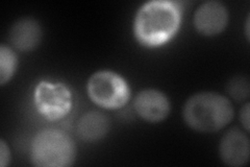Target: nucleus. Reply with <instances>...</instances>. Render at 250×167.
Here are the masks:
<instances>
[{"label": "nucleus", "mask_w": 250, "mask_h": 167, "mask_svg": "<svg viewBox=\"0 0 250 167\" xmlns=\"http://www.w3.org/2000/svg\"><path fill=\"white\" fill-rule=\"evenodd\" d=\"M182 7L178 2L153 0L141 5L134 20V35L145 47H158L170 41L179 29Z\"/></svg>", "instance_id": "nucleus-1"}, {"label": "nucleus", "mask_w": 250, "mask_h": 167, "mask_svg": "<svg viewBox=\"0 0 250 167\" xmlns=\"http://www.w3.org/2000/svg\"><path fill=\"white\" fill-rule=\"evenodd\" d=\"M233 116L231 101L224 95L212 91L193 94L183 108L186 124L199 133L220 131L231 122Z\"/></svg>", "instance_id": "nucleus-2"}, {"label": "nucleus", "mask_w": 250, "mask_h": 167, "mask_svg": "<svg viewBox=\"0 0 250 167\" xmlns=\"http://www.w3.org/2000/svg\"><path fill=\"white\" fill-rule=\"evenodd\" d=\"M30 161L37 167H69L76 158V145L64 131L44 129L30 143Z\"/></svg>", "instance_id": "nucleus-3"}, {"label": "nucleus", "mask_w": 250, "mask_h": 167, "mask_svg": "<svg viewBox=\"0 0 250 167\" xmlns=\"http://www.w3.org/2000/svg\"><path fill=\"white\" fill-rule=\"evenodd\" d=\"M90 99L100 108L120 109L130 99V88L123 76L111 70H99L87 83Z\"/></svg>", "instance_id": "nucleus-4"}, {"label": "nucleus", "mask_w": 250, "mask_h": 167, "mask_svg": "<svg viewBox=\"0 0 250 167\" xmlns=\"http://www.w3.org/2000/svg\"><path fill=\"white\" fill-rule=\"evenodd\" d=\"M34 101L39 113L56 121L71 111L72 94L64 84L42 81L36 87Z\"/></svg>", "instance_id": "nucleus-5"}, {"label": "nucleus", "mask_w": 250, "mask_h": 167, "mask_svg": "<svg viewBox=\"0 0 250 167\" xmlns=\"http://www.w3.org/2000/svg\"><path fill=\"white\" fill-rule=\"evenodd\" d=\"M229 12L228 6L218 0H208L198 5L193 23L198 33L206 37L220 35L228 27Z\"/></svg>", "instance_id": "nucleus-6"}, {"label": "nucleus", "mask_w": 250, "mask_h": 167, "mask_svg": "<svg viewBox=\"0 0 250 167\" xmlns=\"http://www.w3.org/2000/svg\"><path fill=\"white\" fill-rule=\"evenodd\" d=\"M134 109L143 120L158 123L169 116L171 102L167 95L158 89H144L134 99Z\"/></svg>", "instance_id": "nucleus-7"}, {"label": "nucleus", "mask_w": 250, "mask_h": 167, "mask_svg": "<svg viewBox=\"0 0 250 167\" xmlns=\"http://www.w3.org/2000/svg\"><path fill=\"white\" fill-rule=\"evenodd\" d=\"M221 161L230 167H242L249 162L250 141L247 133L239 129L226 132L219 143Z\"/></svg>", "instance_id": "nucleus-8"}, {"label": "nucleus", "mask_w": 250, "mask_h": 167, "mask_svg": "<svg viewBox=\"0 0 250 167\" xmlns=\"http://www.w3.org/2000/svg\"><path fill=\"white\" fill-rule=\"evenodd\" d=\"M42 36L40 23L31 17H23L12 25L9 39L15 49L28 52L37 48L41 43Z\"/></svg>", "instance_id": "nucleus-9"}, {"label": "nucleus", "mask_w": 250, "mask_h": 167, "mask_svg": "<svg viewBox=\"0 0 250 167\" xmlns=\"http://www.w3.org/2000/svg\"><path fill=\"white\" fill-rule=\"evenodd\" d=\"M109 126L111 122L104 113L89 111L80 118L76 132L83 141L92 143L104 139L109 131Z\"/></svg>", "instance_id": "nucleus-10"}, {"label": "nucleus", "mask_w": 250, "mask_h": 167, "mask_svg": "<svg viewBox=\"0 0 250 167\" xmlns=\"http://www.w3.org/2000/svg\"><path fill=\"white\" fill-rule=\"evenodd\" d=\"M18 66V57L12 47L2 44L0 46V85L9 83Z\"/></svg>", "instance_id": "nucleus-11"}, {"label": "nucleus", "mask_w": 250, "mask_h": 167, "mask_svg": "<svg viewBox=\"0 0 250 167\" xmlns=\"http://www.w3.org/2000/svg\"><path fill=\"white\" fill-rule=\"evenodd\" d=\"M226 91L229 96L236 101H245L249 98L250 86L249 79L244 75H237L229 79L226 85Z\"/></svg>", "instance_id": "nucleus-12"}, {"label": "nucleus", "mask_w": 250, "mask_h": 167, "mask_svg": "<svg viewBox=\"0 0 250 167\" xmlns=\"http://www.w3.org/2000/svg\"><path fill=\"white\" fill-rule=\"evenodd\" d=\"M11 150L9 145L6 144V142L1 139L0 140V165L1 167H6L11 163Z\"/></svg>", "instance_id": "nucleus-13"}, {"label": "nucleus", "mask_w": 250, "mask_h": 167, "mask_svg": "<svg viewBox=\"0 0 250 167\" xmlns=\"http://www.w3.org/2000/svg\"><path fill=\"white\" fill-rule=\"evenodd\" d=\"M249 102L246 101L240 111V121L242 125H243V128L245 129L246 133L249 132Z\"/></svg>", "instance_id": "nucleus-14"}, {"label": "nucleus", "mask_w": 250, "mask_h": 167, "mask_svg": "<svg viewBox=\"0 0 250 167\" xmlns=\"http://www.w3.org/2000/svg\"><path fill=\"white\" fill-rule=\"evenodd\" d=\"M245 35H246V39H247V41H249V17L247 18L246 24H245Z\"/></svg>", "instance_id": "nucleus-15"}]
</instances>
